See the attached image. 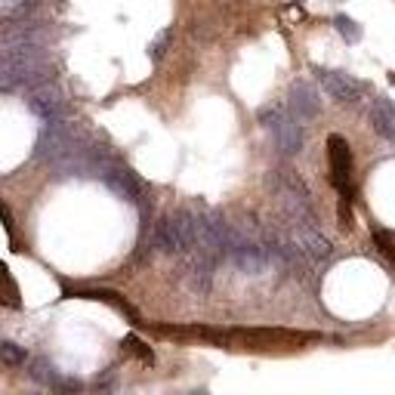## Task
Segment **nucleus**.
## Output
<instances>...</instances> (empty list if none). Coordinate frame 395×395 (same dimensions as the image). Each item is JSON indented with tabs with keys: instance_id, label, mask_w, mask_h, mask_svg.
<instances>
[{
	"instance_id": "obj_1",
	"label": "nucleus",
	"mask_w": 395,
	"mask_h": 395,
	"mask_svg": "<svg viewBox=\"0 0 395 395\" xmlns=\"http://www.w3.org/2000/svg\"><path fill=\"white\" fill-rule=\"evenodd\" d=\"M327 152H330V167H334V183L340 189L343 201H352V185H349V173H352V155H349V146L343 136H330L327 142Z\"/></svg>"
},
{
	"instance_id": "obj_2",
	"label": "nucleus",
	"mask_w": 395,
	"mask_h": 395,
	"mask_svg": "<svg viewBox=\"0 0 395 395\" xmlns=\"http://www.w3.org/2000/svg\"><path fill=\"white\" fill-rule=\"evenodd\" d=\"M318 77H321L325 90L336 99V102H343V105H358L362 102V93H364L362 81L343 75V71H318Z\"/></svg>"
},
{
	"instance_id": "obj_3",
	"label": "nucleus",
	"mask_w": 395,
	"mask_h": 395,
	"mask_svg": "<svg viewBox=\"0 0 395 395\" xmlns=\"http://www.w3.org/2000/svg\"><path fill=\"white\" fill-rule=\"evenodd\" d=\"M371 127L383 139H395V102L389 96H377L371 102Z\"/></svg>"
},
{
	"instance_id": "obj_4",
	"label": "nucleus",
	"mask_w": 395,
	"mask_h": 395,
	"mask_svg": "<svg viewBox=\"0 0 395 395\" xmlns=\"http://www.w3.org/2000/svg\"><path fill=\"white\" fill-rule=\"evenodd\" d=\"M293 111L303 114V118H315L318 114V99H315L312 87H303V84L293 87Z\"/></svg>"
},
{
	"instance_id": "obj_5",
	"label": "nucleus",
	"mask_w": 395,
	"mask_h": 395,
	"mask_svg": "<svg viewBox=\"0 0 395 395\" xmlns=\"http://www.w3.org/2000/svg\"><path fill=\"white\" fill-rule=\"evenodd\" d=\"M334 28L340 31V38H343V40H349V44L362 40V25H358L352 16H343V13H340V16L334 19Z\"/></svg>"
},
{
	"instance_id": "obj_6",
	"label": "nucleus",
	"mask_w": 395,
	"mask_h": 395,
	"mask_svg": "<svg viewBox=\"0 0 395 395\" xmlns=\"http://www.w3.org/2000/svg\"><path fill=\"white\" fill-rule=\"evenodd\" d=\"M303 244H306V250L315 256V260H325V256H330V250H334V247H330V241H325L321 235H315V232L306 235Z\"/></svg>"
}]
</instances>
